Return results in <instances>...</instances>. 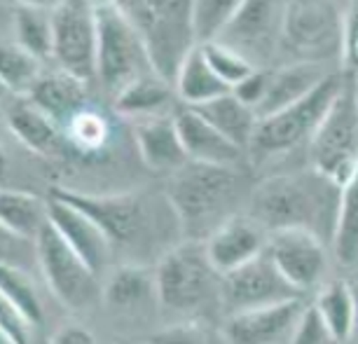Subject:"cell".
<instances>
[{"label": "cell", "instance_id": "6da1fadb", "mask_svg": "<svg viewBox=\"0 0 358 344\" xmlns=\"http://www.w3.org/2000/svg\"><path fill=\"white\" fill-rule=\"evenodd\" d=\"M342 187L321 173L300 171L269 176L253 187L248 197V215L265 229H307L321 241H333Z\"/></svg>", "mask_w": 358, "mask_h": 344}, {"label": "cell", "instance_id": "7a4b0ae2", "mask_svg": "<svg viewBox=\"0 0 358 344\" xmlns=\"http://www.w3.org/2000/svg\"><path fill=\"white\" fill-rule=\"evenodd\" d=\"M246 197V178L236 166H208L187 162L171 173L166 187L169 206L180 232L190 241H206L215 227L232 218Z\"/></svg>", "mask_w": 358, "mask_h": 344}, {"label": "cell", "instance_id": "3957f363", "mask_svg": "<svg viewBox=\"0 0 358 344\" xmlns=\"http://www.w3.org/2000/svg\"><path fill=\"white\" fill-rule=\"evenodd\" d=\"M117 5L136 31L152 73L173 87L180 66L197 47L192 31V3L187 0H124Z\"/></svg>", "mask_w": 358, "mask_h": 344}, {"label": "cell", "instance_id": "277c9868", "mask_svg": "<svg viewBox=\"0 0 358 344\" xmlns=\"http://www.w3.org/2000/svg\"><path fill=\"white\" fill-rule=\"evenodd\" d=\"M220 279L208 262L204 241L187 239L169 248L155 267L157 305L185 319H199L213 305L220 307Z\"/></svg>", "mask_w": 358, "mask_h": 344}, {"label": "cell", "instance_id": "5b68a950", "mask_svg": "<svg viewBox=\"0 0 358 344\" xmlns=\"http://www.w3.org/2000/svg\"><path fill=\"white\" fill-rule=\"evenodd\" d=\"M96 17V80L115 99L141 78L155 76L145 50L117 3H94Z\"/></svg>", "mask_w": 358, "mask_h": 344}, {"label": "cell", "instance_id": "8992f818", "mask_svg": "<svg viewBox=\"0 0 358 344\" xmlns=\"http://www.w3.org/2000/svg\"><path fill=\"white\" fill-rule=\"evenodd\" d=\"M344 89L340 76L328 73L314 92H309L297 103L283 108V110L258 120L253 134L251 148L258 155H283L290 152L302 143H312V136L323 122L337 94Z\"/></svg>", "mask_w": 358, "mask_h": 344}, {"label": "cell", "instance_id": "52a82bcc", "mask_svg": "<svg viewBox=\"0 0 358 344\" xmlns=\"http://www.w3.org/2000/svg\"><path fill=\"white\" fill-rule=\"evenodd\" d=\"M312 169L337 187L358 171V106L354 89L344 85L309 143Z\"/></svg>", "mask_w": 358, "mask_h": 344}, {"label": "cell", "instance_id": "ba28073f", "mask_svg": "<svg viewBox=\"0 0 358 344\" xmlns=\"http://www.w3.org/2000/svg\"><path fill=\"white\" fill-rule=\"evenodd\" d=\"M281 43L300 64H319L342 54L344 12L335 3H286Z\"/></svg>", "mask_w": 358, "mask_h": 344}, {"label": "cell", "instance_id": "9c48e42d", "mask_svg": "<svg viewBox=\"0 0 358 344\" xmlns=\"http://www.w3.org/2000/svg\"><path fill=\"white\" fill-rule=\"evenodd\" d=\"M36 253L38 269L43 272L52 295L64 307L73 312H85L101 300L103 286H101L99 274H94L85 265V260L76 255V251L59 237L50 222L36 237Z\"/></svg>", "mask_w": 358, "mask_h": 344}, {"label": "cell", "instance_id": "30bf717a", "mask_svg": "<svg viewBox=\"0 0 358 344\" xmlns=\"http://www.w3.org/2000/svg\"><path fill=\"white\" fill-rule=\"evenodd\" d=\"M52 59L59 71L90 83L96 78V17L94 3L64 0L52 5Z\"/></svg>", "mask_w": 358, "mask_h": 344}, {"label": "cell", "instance_id": "8fae6325", "mask_svg": "<svg viewBox=\"0 0 358 344\" xmlns=\"http://www.w3.org/2000/svg\"><path fill=\"white\" fill-rule=\"evenodd\" d=\"M290 300H302V295L283 279L265 253L220 279V307L227 316Z\"/></svg>", "mask_w": 358, "mask_h": 344}, {"label": "cell", "instance_id": "7c38bea8", "mask_svg": "<svg viewBox=\"0 0 358 344\" xmlns=\"http://www.w3.org/2000/svg\"><path fill=\"white\" fill-rule=\"evenodd\" d=\"M54 197L66 199L69 204L85 211L96 225L103 229L108 241L115 248H134L141 244L150 232V220L145 218L143 204L131 194H117V197H94L83 194L69 187H52Z\"/></svg>", "mask_w": 358, "mask_h": 344}, {"label": "cell", "instance_id": "4fadbf2b", "mask_svg": "<svg viewBox=\"0 0 358 344\" xmlns=\"http://www.w3.org/2000/svg\"><path fill=\"white\" fill-rule=\"evenodd\" d=\"M265 255L300 295L319 286L328 269L326 241H321L307 229L269 232Z\"/></svg>", "mask_w": 358, "mask_h": 344}, {"label": "cell", "instance_id": "5bb4252c", "mask_svg": "<svg viewBox=\"0 0 358 344\" xmlns=\"http://www.w3.org/2000/svg\"><path fill=\"white\" fill-rule=\"evenodd\" d=\"M281 3H262V0H248L241 3L239 10L218 40L220 45H227L229 50L246 59L253 69H258L255 62L267 59L276 43H281Z\"/></svg>", "mask_w": 358, "mask_h": 344}, {"label": "cell", "instance_id": "9a60e30c", "mask_svg": "<svg viewBox=\"0 0 358 344\" xmlns=\"http://www.w3.org/2000/svg\"><path fill=\"white\" fill-rule=\"evenodd\" d=\"M47 222L57 229V234L69 244L76 255L85 260V265L94 274H103L110 267V258L115 255L113 244L108 241L106 232L94 222L85 211L50 194L47 199Z\"/></svg>", "mask_w": 358, "mask_h": 344}, {"label": "cell", "instance_id": "2e32d148", "mask_svg": "<svg viewBox=\"0 0 358 344\" xmlns=\"http://www.w3.org/2000/svg\"><path fill=\"white\" fill-rule=\"evenodd\" d=\"M267 232L255 222L251 215H232L218 225L204 241L208 262L220 276L244 267L265 253Z\"/></svg>", "mask_w": 358, "mask_h": 344}, {"label": "cell", "instance_id": "e0dca14e", "mask_svg": "<svg viewBox=\"0 0 358 344\" xmlns=\"http://www.w3.org/2000/svg\"><path fill=\"white\" fill-rule=\"evenodd\" d=\"M302 309H305L302 300L251 309L225 316L220 330L227 344H288Z\"/></svg>", "mask_w": 358, "mask_h": 344}, {"label": "cell", "instance_id": "ac0fdd59", "mask_svg": "<svg viewBox=\"0 0 358 344\" xmlns=\"http://www.w3.org/2000/svg\"><path fill=\"white\" fill-rule=\"evenodd\" d=\"M176 127H178L180 145H183L187 162H197V164H208V166L239 164L244 150H239L234 143H229L197 110L183 106L176 113Z\"/></svg>", "mask_w": 358, "mask_h": 344}, {"label": "cell", "instance_id": "d6986e66", "mask_svg": "<svg viewBox=\"0 0 358 344\" xmlns=\"http://www.w3.org/2000/svg\"><path fill=\"white\" fill-rule=\"evenodd\" d=\"M134 141H136L141 162L152 171L176 173L187 164L178 127H176V113L134 122Z\"/></svg>", "mask_w": 358, "mask_h": 344}, {"label": "cell", "instance_id": "ffe728a7", "mask_svg": "<svg viewBox=\"0 0 358 344\" xmlns=\"http://www.w3.org/2000/svg\"><path fill=\"white\" fill-rule=\"evenodd\" d=\"M87 85L90 83H83L69 73L54 71L40 76L31 92L26 94V99L33 106H38L47 117H52L59 124V129H64V124L73 115L90 106L87 103Z\"/></svg>", "mask_w": 358, "mask_h": 344}, {"label": "cell", "instance_id": "44dd1931", "mask_svg": "<svg viewBox=\"0 0 358 344\" xmlns=\"http://www.w3.org/2000/svg\"><path fill=\"white\" fill-rule=\"evenodd\" d=\"M101 300L115 312H138L157 302V283H155V269L143 265H120L108 272L103 283Z\"/></svg>", "mask_w": 358, "mask_h": 344}, {"label": "cell", "instance_id": "7402d4cb", "mask_svg": "<svg viewBox=\"0 0 358 344\" xmlns=\"http://www.w3.org/2000/svg\"><path fill=\"white\" fill-rule=\"evenodd\" d=\"M328 76L319 64H290L279 71H269L267 94L258 106V120L269 117V115L283 110V108L297 103L305 99L309 92H314L321 85V80Z\"/></svg>", "mask_w": 358, "mask_h": 344}, {"label": "cell", "instance_id": "603a6c76", "mask_svg": "<svg viewBox=\"0 0 358 344\" xmlns=\"http://www.w3.org/2000/svg\"><path fill=\"white\" fill-rule=\"evenodd\" d=\"M8 127L29 150L43 157H59L66 148L59 124L26 96H17V103L8 110Z\"/></svg>", "mask_w": 358, "mask_h": 344}, {"label": "cell", "instance_id": "cb8c5ba5", "mask_svg": "<svg viewBox=\"0 0 358 344\" xmlns=\"http://www.w3.org/2000/svg\"><path fill=\"white\" fill-rule=\"evenodd\" d=\"M192 110H197L213 129H218L239 150L251 148L255 127H258V115L248 106L241 103L232 92L225 94V96L208 101V103L194 106Z\"/></svg>", "mask_w": 358, "mask_h": 344}, {"label": "cell", "instance_id": "d4e9b609", "mask_svg": "<svg viewBox=\"0 0 358 344\" xmlns=\"http://www.w3.org/2000/svg\"><path fill=\"white\" fill-rule=\"evenodd\" d=\"M173 87L166 85L157 76L141 78L138 83L129 85L122 94L113 99L115 110L124 117L141 122V120L162 117V115H173Z\"/></svg>", "mask_w": 358, "mask_h": 344}, {"label": "cell", "instance_id": "484cf974", "mask_svg": "<svg viewBox=\"0 0 358 344\" xmlns=\"http://www.w3.org/2000/svg\"><path fill=\"white\" fill-rule=\"evenodd\" d=\"M173 92L183 101L185 108H194L218 96H225L232 89L211 71L199 47H194L190 57L185 59V64L180 66L178 78L173 83Z\"/></svg>", "mask_w": 358, "mask_h": 344}, {"label": "cell", "instance_id": "4316f807", "mask_svg": "<svg viewBox=\"0 0 358 344\" xmlns=\"http://www.w3.org/2000/svg\"><path fill=\"white\" fill-rule=\"evenodd\" d=\"M15 43L43 62L52 57V8L38 3H19L12 8Z\"/></svg>", "mask_w": 358, "mask_h": 344}, {"label": "cell", "instance_id": "83f0119b", "mask_svg": "<svg viewBox=\"0 0 358 344\" xmlns=\"http://www.w3.org/2000/svg\"><path fill=\"white\" fill-rule=\"evenodd\" d=\"M0 222L19 237L36 241L40 229L47 225V199L0 187Z\"/></svg>", "mask_w": 358, "mask_h": 344}, {"label": "cell", "instance_id": "f1b7e54d", "mask_svg": "<svg viewBox=\"0 0 358 344\" xmlns=\"http://www.w3.org/2000/svg\"><path fill=\"white\" fill-rule=\"evenodd\" d=\"M314 309L319 312L323 323L328 330L337 337V342L344 344L354 335L356 321H358V305L356 295L351 291L349 283L344 281H330L321 288V293L316 295Z\"/></svg>", "mask_w": 358, "mask_h": 344}, {"label": "cell", "instance_id": "f546056e", "mask_svg": "<svg viewBox=\"0 0 358 344\" xmlns=\"http://www.w3.org/2000/svg\"><path fill=\"white\" fill-rule=\"evenodd\" d=\"M333 255L344 267L358 265V171L342 187L333 229Z\"/></svg>", "mask_w": 358, "mask_h": 344}, {"label": "cell", "instance_id": "4dcf8cb0", "mask_svg": "<svg viewBox=\"0 0 358 344\" xmlns=\"http://www.w3.org/2000/svg\"><path fill=\"white\" fill-rule=\"evenodd\" d=\"M40 73V62L22 50L15 40L0 36V87L15 96H26Z\"/></svg>", "mask_w": 358, "mask_h": 344}, {"label": "cell", "instance_id": "1f68e13d", "mask_svg": "<svg viewBox=\"0 0 358 344\" xmlns=\"http://www.w3.org/2000/svg\"><path fill=\"white\" fill-rule=\"evenodd\" d=\"M64 143L83 155L101 152L110 141V122L103 113L87 106L64 124Z\"/></svg>", "mask_w": 358, "mask_h": 344}, {"label": "cell", "instance_id": "d6a6232c", "mask_svg": "<svg viewBox=\"0 0 358 344\" xmlns=\"http://www.w3.org/2000/svg\"><path fill=\"white\" fill-rule=\"evenodd\" d=\"M0 293L17 307V312L33 328L43 323V300H40L36 283L31 279V272L0 265Z\"/></svg>", "mask_w": 358, "mask_h": 344}, {"label": "cell", "instance_id": "836d02e7", "mask_svg": "<svg viewBox=\"0 0 358 344\" xmlns=\"http://www.w3.org/2000/svg\"><path fill=\"white\" fill-rule=\"evenodd\" d=\"M239 0H197L192 3V31L197 47L218 43L239 10Z\"/></svg>", "mask_w": 358, "mask_h": 344}, {"label": "cell", "instance_id": "e575fe53", "mask_svg": "<svg viewBox=\"0 0 358 344\" xmlns=\"http://www.w3.org/2000/svg\"><path fill=\"white\" fill-rule=\"evenodd\" d=\"M148 344H227V340L206 319H183L155 333Z\"/></svg>", "mask_w": 358, "mask_h": 344}, {"label": "cell", "instance_id": "d590c367", "mask_svg": "<svg viewBox=\"0 0 358 344\" xmlns=\"http://www.w3.org/2000/svg\"><path fill=\"white\" fill-rule=\"evenodd\" d=\"M199 50L204 54L206 64L211 66V71L229 87V89H234L241 80H246L253 71H258V69H253L241 54L229 50L227 45L211 43V45H201Z\"/></svg>", "mask_w": 358, "mask_h": 344}, {"label": "cell", "instance_id": "8d00e7d4", "mask_svg": "<svg viewBox=\"0 0 358 344\" xmlns=\"http://www.w3.org/2000/svg\"><path fill=\"white\" fill-rule=\"evenodd\" d=\"M0 265H10L24 272L38 269L36 241L19 237L0 222Z\"/></svg>", "mask_w": 358, "mask_h": 344}, {"label": "cell", "instance_id": "74e56055", "mask_svg": "<svg viewBox=\"0 0 358 344\" xmlns=\"http://www.w3.org/2000/svg\"><path fill=\"white\" fill-rule=\"evenodd\" d=\"M288 344H340V342H337V337L330 333L328 326L323 323L314 305H309V307L305 305Z\"/></svg>", "mask_w": 358, "mask_h": 344}, {"label": "cell", "instance_id": "f35d334b", "mask_svg": "<svg viewBox=\"0 0 358 344\" xmlns=\"http://www.w3.org/2000/svg\"><path fill=\"white\" fill-rule=\"evenodd\" d=\"M267 85H269V71L258 69L246 80H241V83L232 89V94L244 106L251 108V110H258V106L262 103V99H265V94H267Z\"/></svg>", "mask_w": 358, "mask_h": 344}, {"label": "cell", "instance_id": "ab89813d", "mask_svg": "<svg viewBox=\"0 0 358 344\" xmlns=\"http://www.w3.org/2000/svg\"><path fill=\"white\" fill-rule=\"evenodd\" d=\"M342 57L351 69L358 71V5H351L344 12V45Z\"/></svg>", "mask_w": 358, "mask_h": 344}, {"label": "cell", "instance_id": "60d3db41", "mask_svg": "<svg viewBox=\"0 0 358 344\" xmlns=\"http://www.w3.org/2000/svg\"><path fill=\"white\" fill-rule=\"evenodd\" d=\"M50 344H99L96 337L90 328L80 326V323H66L52 335Z\"/></svg>", "mask_w": 358, "mask_h": 344}, {"label": "cell", "instance_id": "b9f144b4", "mask_svg": "<svg viewBox=\"0 0 358 344\" xmlns=\"http://www.w3.org/2000/svg\"><path fill=\"white\" fill-rule=\"evenodd\" d=\"M0 344H17V342L12 340V337L5 333V330H0Z\"/></svg>", "mask_w": 358, "mask_h": 344}, {"label": "cell", "instance_id": "7bdbcfd3", "mask_svg": "<svg viewBox=\"0 0 358 344\" xmlns=\"http://www.w3.org/2000/svg\"><path fill=\"white\" fill-rule=\"evenodd\" d=\"M3 171H5V155L0 150V176H3Z\"/></svg>", "mask_w": 358, "mask_h": 344}, {"label": "cell", "instance_id": "ee69618b", "mask_svg": "<svg viewBox=\"0 0 358 344\" xmlns=\"http://www.w3.org/2000/svg\"><path fill=\"white\" fill-rule=\"evenodd\" d=\"M354 99H356V106H358V83H356V87H354Z\"/></svg>", "mask_w": 358, "mask_h": 344}, {"label": "cell", "instance_id": "f6af8a7d", "mask_svg": "<svg viewBox=\"0 0 358 344\" xmlns=\"http://www.w3.org/2000/svg\"><path fill=\"white\" fill-rule=\"evenodd\" d=\"M3 96H8V92H5L3 87H0V99H3Z\"/></svg>", "mask_w": 358, "mask_h": 344}]
</instances>
